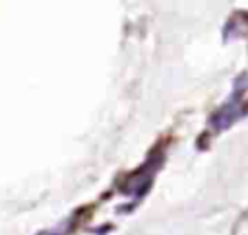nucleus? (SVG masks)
Returning <instances> with one entry per match:
<instances>
[{"instance_id": "nucleus-1", "label": "nucleus", "mask_w": 248, "mask_h": 235, "mask_svg": "<svg viewBox=\"0 0 248 235\" xmlns=\"http://www.w3.org/2000/svg\"><path fill=\"white\" fill-rule=\"evenodd\" d=\"M246 85H248V78L244 80V84H240V80H238V84H236L232 95L229 97V101H227V103L213 115L211 124H213L217 130L229 128L234 120L242 118V115L248 111V107H244V101H242V91L246 89Z\"/></svg>"}, {"instance_id": "nucleus-2", "label": "nucleus", "mask_w": 248, "mask_h": 235, "mask_svg": "<svg viewBox=\"0 0 248 235\" xmlns=\"http://www.w3.org/2000/svg\"><path fill=\"white\" fill-rule=\"evenodd\" d=\"M41 235H58V231H45V233H41Z\"/></svg>"}]
</instances>
